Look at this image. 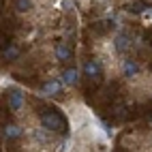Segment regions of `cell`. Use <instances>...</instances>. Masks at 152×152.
Wrapping results in <instances>:
<instances>
[{
  "mask_svg": "<svg viewBox=\"0 0 152 152\" xmlns=\"http://www.w3.org/2000/svg\"><path fill=\"white\" fill-rule=\"evenodd\" d=\"M39 122H41V126L45 131H49V133H64L66 131V120L62 114H58V111L54 109H45L39 114Z\"/></svg>",
  "mask_w": 152,
  "mask_h": 152,
  "instance_id": "obj_1",
  "label": "cell"
},
{
  "mask_svg": "<svg viewBox=\"0 0 152 152\" xmlns=\"http://www.w3.org/2000/svg\"><path fill=\"white\" fill-rule=\"evenodd\" d=\"M7 105H9V109H11L13 114H19V111L26 107V92L22 88L11 86L7 90Z\"/></svg>",
  "mask_w": 152,
  "mask_h": 152,
  "instance_id": "obj_2",
  "label": "cell"
},
{
  "mask_svg": "<svg viewBox=\"0 0 152 152\" xmlns=\"http://www.w3.org/2000/svg\"><path fill=\"white\" fill-rule=\"evenodd\" d=\"M84 75H86V79H90V82H94V84L101 82V77H103V66H101V62L96 58H88L84 62Z\"/></svg>",
  "mask_w": 152,
  "mask_h": 152,
  "instance_id": "obj_3",
  "label": "cell"
},
{
  "mask_svg": "<svg viewBox=\"0 0 152 152\" xmlns=\"http://www.w3.org/2000/svg\"><path fill=\"white\" fill-rule=\"evenodd\" d=\"M120 69H122V75L126 77V79H133V77H137L139 75V71H141V66H139V62L135 58H122V64H120Z\"/></svg>",
  "mask_w": 152,
  "mask_h": 152,
  "instance_id": "obj_4",
  "label": "cell"
},
{
  "mask_svg": "<svg viewBox=\"0 0 152 152\" xmlns=\"http://www.w3.org/2000/svg\"><path fill=\"white\" fill-rule=\"evenodd\" d=\"M60 82L62 86H77L79 84V69L77 66H69L60 73Z\"/></svg>",
  "mask_w": 152,
  "mask_h": 152,
  "instance_id": "obj_5",
  "label": "cell"
},
{
  "mask_svg": "<svg viewBox=\"0 0 152 152\" xmlns=\"http://www.w3.org/2000/svg\"><path fill=\"white\" fill-rule=\"evenodd\" d=\"M131 37L126 34V32H118L116 37H114V49L118 54H126L129 49H131Z\"/></svg>",
  "mask_w": 152,
  "mask_h": 152,
  "instance_id": "obj_6",
  "label": "cell"
},
{
  "mask_svg": "<svg viewBox=\"0 0 152 152\" xmlns=\"http://www.w3.org/2000/svg\"><path fill=\"white\" fill-rule=\"evenodd\" d=\"M0 56H2L4 60H9V62H11V60H17L19 56H22V47H19L15 41H9L4 47H2V52H0Z\"/></svg>",
  "mask_w": 152,
  "mask_h": 152,
  "instance_id": "obj_7",
  "label": "cell"
},
{
  "mask_svg": "<svg viewBox=\"0 0 152 152\" xmlns=\"http://www.w3.org/2000/svg\"><path fill=\"white\" fill-rule=\"evenodd\" d=\"M62 92V82L60 79H49V82H45L41 86V94L43 96H56Z\"/></svg>",
  "mask_w": 152,
  "mask_h": 152,
  "instance_id": "obj_8",
  "label": "cell"
},
{
  "mask_svg": "<svg viewBox=\"0 0 152 152\" xmlns=\"http://www.w3.org/2000/svg\"><path fill=\"white\" fill-rule=\"evenodd\" d=\"M56 58L60 60V62H69V60L73 58V49L69 47L66 41H58L56 43Z\"/></svg>",
  "mask_w": 152,
  "mask_h": 152,
  "instance_id": "obj_9",
  "label": "cell"
},
{
  "mask_svg": "<svg viewBox=\"0 0 152 152\" xmlns=\"http://www.w3.org/2000/svg\"><path fill=\"white\" fill-rule=\"evenodd\" d=\"M4 135H7L9 139H19V137L24 135V129L17 126V124H7V126H4Z\"/></svg>",
  "mask_w": 152,
  "mask_h": 152,
  "instance_id": "obj_10",
  "label": "cell"
},
{
  "mask_svg": "<svg viewBox=\"0 0 152 152\" xmlns=\"http://www.w3.org/2000/svg\"><path fill=\"white\" fill-rule=\"evenodd\" d=\"M120 146L122 148H135V135L133 133H124L120 137Z\"/></svg>",
  "mask_w": 152,
  "mask_h": 152,
  "instance_id": "obj_11",
  "label": "cell"
},
{
  "mask_svg": "<svg viewBox=\"0 0 152 152\" xmlns=\"http://www.w3.org/2000/svg\"><path fill=\"white\" fill-rule=\"evenodd\" d=\"M15 9L19 13H28L32 9V0H15Z\"/></svg>",
  "mask_w": 152,
  "mask_h": 152,
  "instance_id": "obj_12",
  "label": "cell"
},
{
  "mask_svg": "<svg viewBox=\"0 0 152 152\" xmlns=\"http://www.w3.org/2000/svg\"><path fill=\"white\" fill-rule=\"evenodd\" d=\"M141 19L148 22V24H152V9H150V7L146 9V11H141Z\"/></svg>",
  "mask_w": 152,
  "mask_h": 152,
  "instance_id": "obj_13",
  "label": "cell"
},
{
  "mask_svg": "<svg viewBox=\"0 0 152 152\" xmlns=\"http://www.w3.org/2000/svg\"><path fill=\"white\" fill-rule=\"evenodd\" d=\"M150 124H152V122H150Z\"/></svg>",
  "mask_w": 152,
  "mask_h": 152,
  "instance_id": "obj_14",
  "label": "cell"
}]
</instances>
